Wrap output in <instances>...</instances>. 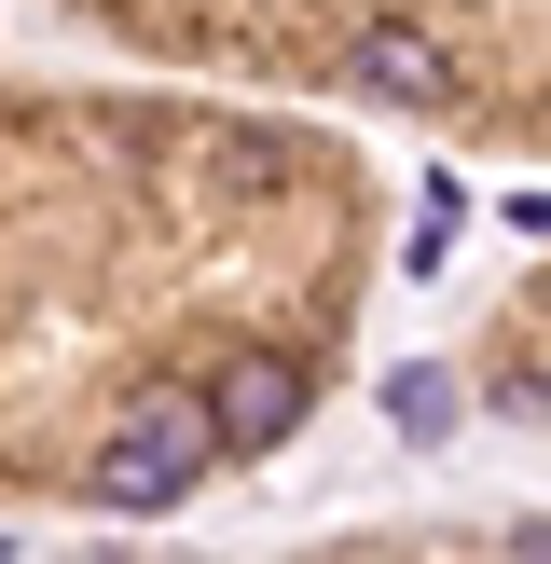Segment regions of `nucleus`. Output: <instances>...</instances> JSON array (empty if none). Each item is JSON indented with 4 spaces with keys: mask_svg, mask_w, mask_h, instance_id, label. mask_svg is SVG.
<instances>
[{
    "mask_svg": "<svg viewBox=\"0 0 551 564\" xmlns=\"http://www.w3.org/2000/svg\"><path fill=\"white\" fill-rule=\"evenodd\" d=\"M83 482H97V510H180V496L207 482V413H193L180 386H165V400H138L125 427L97 441V468H83Z\"/></svg>",
    "mask_w": 551,
    "mask_h": 564,
    "instance_id": "1",
    "label": "nucleus"
},
{
    "mask_svg": "<svg viewBox=\"0 0 551 564\" xmlns=\"http://www.w3.org/2000/svg\"><path fill=\"white\" fill-rule=\"evenodd\" d=\"M193 413H207V455H276L303 427V372L290 358H220V386Z\"/></svg>",
    "mask_w": 551,
    "mask_h": 564,
    "instance_id": "2",
    "label": "nucleus"
},
{
    "mask_svg": "<svg viewBox=\"0 0 551 564\" xmlns=\"http://www.w3.org/2000/svg\"><path fill=\"white\" fill-rule=\"evenodd\" d=\"M345 83H358V97H386V110H441V97H455V55H441L413 14H386V28H358Z\"/></svg>",
    "mask_w": 551,
    "mask_h": 564,
    "instance_id": "3",
    "label": "nucleus"
},
{
    "mask_svg": "<svg viewBox=\"0 0 551 564\" xmlns=\"http://www.w3.org/2000/svg\"><path fill=\"white\" fill-rule=\"evenodd\" d=\"M386 413H400L413 441H455V386H441V372H400V386H386Z\"/></svg>",
    "mask_w": 551,
    "mask_h": 564,
    "instance_id": "4",
    "label": "nucleus"
}]
</instances>
